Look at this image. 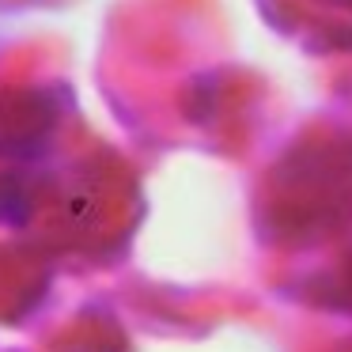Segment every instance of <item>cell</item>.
Instances as JSON below:
<instances>
[]
</instances>
